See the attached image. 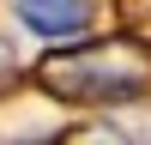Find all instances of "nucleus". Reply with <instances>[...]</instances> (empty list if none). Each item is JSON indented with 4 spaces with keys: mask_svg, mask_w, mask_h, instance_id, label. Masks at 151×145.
<instances>
[{
    "mask_svg": "<svg viewBox=\"0 0 151 145\" xmlns=\"http://www.w3.org/2000/svg\"><path fill=\"white\" fill-rule=\"evenodd\" d=\"M121 18L133 30H151V0H121Z\"/></svg>",
    "mask_w": 151,
    "mask_h": 145,
    "instance_id": "7ed1b4c3",
    "label": "nucleus"
},
{
    "mask_svg": "<svg viewBox=\"0 0 151 145\" xmlns=\"http://www.w3.org/2000/svg\"><path fill=\"white\" fill-rule=\"evenodd\" d=\"M36 85L60 103H127L151 91V55L139 42H79L36 67Z\"/></svg>",
    "mask_w": 151,
    "mask_h": 145,
    "instance_id": "f257e3e1",
    "label": "nucleus"
},
{
    "mask_svg": "<svg viewBox=\"0 0 151 145\" xmlns=\"http://www.w3.org/2000/svg\"><path fill=\"white\" fill-rule=\"evenodd\" d=\"M18 18L42 36H73L91 24V0H18Z\"/></svg>",
    "mask_w": 151,
    "mask_h": 145,
    "instance_id": "f03ea898",
    "label": "nucleus"
}]
</instances>
